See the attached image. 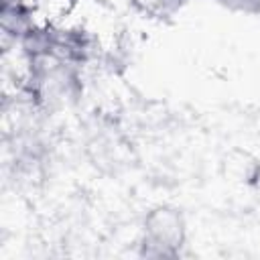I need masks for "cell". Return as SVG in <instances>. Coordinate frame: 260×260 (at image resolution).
<instances>
[{"mask_svg": "<svg viewBox=\"0 0 260 260\" xmlns=\"http://www.w3.org/2000/svg\"><path fill=\"white\" fill-rule=\"evenodd\" d=\"M187 217L173 203L152 205L140 223V256L165 260L177 258L187 244Z\"/></svg>", "mask_w": 260, "mask_h": 260, "instance_id": "1", "label": "cell"}]
</instances>
